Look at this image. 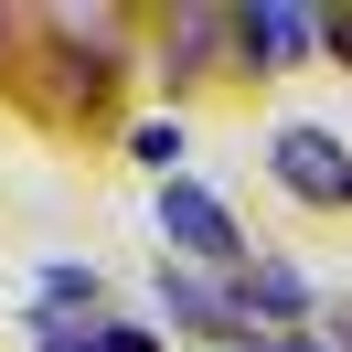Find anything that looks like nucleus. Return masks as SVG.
Here are the masks:
<instances>
[{
	"instance_id": "f03ea898",
	"label": "nucleus",
	"mask_w": 352,
	"mask_h": 352,
	"mask_svg": "<svg viewBox=\"0 0 352 352\" xmlns=\"http://www.w3.org/2000/svg\"><path fill=\"white\" fill-rule=\"evenodd\" d=\"M160 235L182 245V256H203V267H224V278H245V235H235V214H224L203 182H160Z\"/></svg>"
},
{
	"instance_id": "6e6552de",
	"label": "nucleus",
	"mask_w": 352,
	"mask_h": 352,
	"mask_svg": "<svg viewBox=\"0 0 352 352\" xmlns=\"http://www.w3.org/2000/svg\"><path fill=\"white\" fill-rule=\"evenodd\" d=\"M107 352H160V342H150V331H129V320H118V331H107Z\"/></svg>"
},
{
	"instance_id": "20e7f679",
	"label": "nucleus",
	"mask_w": 352,
	"mask_h": 352,
	"mask_svg": "<svg viewBox=\"0 0 352 352\" xmlns=\"http://www.w3.org/2000/svg\"><path fill=\"white\" fill-rule=\"evenodd\" d=\"M245 43V65H299L309 43H320V11H224Z\"/></svg>"
},
{
	"instance_id": "1a4fd4ad",
	"label": "nucleus",
	"mask_w": 352,
	"mask_h": 352,
	"mask_svg": "<svg viewBox=\"0 0 352 352\" xmlns=\"http://www.w3.org/2000/svg\"><path fill=\"white\" fill-rule=\"evenodd\" d=\"M278 352H342V342H320V331H288V342Z\"/></svg>"
},
{
	"instance_id": "39448f33",
	"label": "nucleus",
	"mask_w": 352,
	"mask_h": 352,
	"mask_svg": "<svg viewBox=\"0 0 352 352\" xmlns=\"http://www.w3.org/2000/svg\"><path fill=\"white\" fill-rule=\"evenodd\" d=\"M224 299H235V320H288V331H299V309H309V278H299V267H245V278L224 288Z\"/></svg>"
},
{
	"instance_id": "f257e3e1",
	"label": "nucleus",
	"mask_w": 352,
	"mask_h": 352,
	"mask_svg": "<svg viewBox=\"0 0 352 352\" xmlns=\"http://www.w3.org/2000/svg\"><path fill=\"white\" fill-rule=\"evenodd\" d=\"M267 171H278L309 214H352V150L320 129V118H288V129L267 139Z\"/></svg>"
},
{
	"instance_id": "0eeeda50",
	"label": "nucleus",
	"mask_w": 352,
	"mask_h": 352,
	"mask_svg": "<svg viewBox=\"0 0 352 352\" xmlns=\"http://www.w3.org/2000/svg\"><path fill=\"white\" fill-rule=\"evenodd\" d=\"M320 43H331V54L352 65V11H320Z\"/></svg>"
},
{
	"instance_id": "423d86ee",
	"label": "nucleus",
	"mask_w": 352,
	"mask_h": 352,
	"mask_svg": "<svg viewBox=\"0 0 352 352\" xmlns=\"http://www.w3.org/2000/svg\"><path fill=\"white\" fill-rule=\"evenodd\" d=\"M129 150L150 160V171H171V182H182V129H171V118H150V129H129Z\"/></svg>"
},
{
	"instance_id": "7ed1b4c3",
	"label": "nucleus",
	"mask_w": 352,
	"mask_h": 352,
	"mask_svg": "<svg viewBox=\"0 0 352 352\" xmlns=\"http://www.w3.org/2000/svg\"><path fill=\"white\" fill-rule=\"evenodd\" d=\"M22 320H32L43 352H107V331H118L107 309H96V278H86V267H43V299H32Z\"/></svg>"
}]
</instances>
